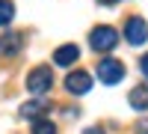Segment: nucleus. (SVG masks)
<instances>
[{"instance_id": "1", "label": "nucleus", "mask_w": 148, "mask_h": 134, "mask_svg": "<svg viewBox=\"0 0 148 134\" xmlns=\"http://www.w3.org/2000/svg\"><path fill=\"white\" fill-rule=\"evenodd\" d=\"M89 45H92V51H98V54L113 51V48L119 45V33H116V27H110V24L95 27V30L89 33Z\"/></svg>"}, {"instance_id": "2", "label": "nucleus", "mask_w": 148, "mask_h": 134, "mask_svg": "<svg viewBox=\"0 0 148 134\" xmlns=\"http://www.w3.org/2000/svg\"><path fill=\"white\" fill-rule=\"evenodd\" d=\"M51 87H53V72H51V66H36L30 75H27V90L33 95H45Z\"/></svg>"}, {"instance_id": "3", "label": "nucleus", "mask_w": 148, "mask_h": 134, "mask_svg": "<svg viewBox=\"0 0 148 134\" xmlns=\"http://www.w3.org/2000/svg\"><path fill=\"white\" fill-rule=\"evenodd\" d=\"M98 78H101V83H107V87H116V83H121V78H125V63L116 57H107L98 63Z\"/></svg>"}, {"instance_id": "4", "label": "nucleus", "mask_w": 148, "mask_h": 134, "mask_svg": "<svg viewBox=\"0 0 148 134\" xmlns=\"http://www.w3.org/2000/svg\"><path fill=\"white\" fill-rule=\"evenodd\" d=\"M125 39H127V45H145L148 42V24H145V18L130 15L125 21Z\"/></svg>"}, {"instance_id": "5", "label": "nucleus", "mask_w": 148, "mask_h": 134, "mask_svg": "<svg viewBox=\"0 0 148 134\" xmlns=\"http://www.w3.org/2000/svg\"><path fill=\"white\" fill-rule=\"evenodd\" d=\"M65 90L71 92V95H86V92H89L92 90V75H89V72H71V75L65 78Z\"/></svg>"}, {"instance_id": "6", "label": "nucleus", "mask_w": 148, "mask_h": 134, "mask_svg": "<svg viewBox=\"0 0 148 134\" xmlns=\"http://www.w3.org/2000/svg\"><path fill=\"white\" fill-rule=\"evenodd\" d=\"M21 48H24L21 33H3L0 36V57H15Z\"/></svg>"}, {"instance_id": "7", "label": "nucleus", "mask_w": 148, "mask_h": 134, "mask_svg": "<svg viewBox=\"0 0 148 134\" xmlns=\"http://www.w3.org/2000/svg\"><path fill=\"white\" fill-rule=\"evenodd\" d=\"M77 60H80V48L77 45H62V48H56V51H53V63L56 66H74V63H77Z\"/></svg>"}, {"instance_id": "8", "label": "nucleus", "mask_w": 148, "mask_h": 134, "mask_svg": "<svg viewBox=\"0 0 148 134\" xmlns=\"http://www.w3.org/2000/svg\"><path fill=\"white\" fill-rule=\"evenodd\" d=\"M127 101H130L133 110H148V83H136V87L130 90Z\"/></svg>"}, {"instance_id": "9", "label": "nucleus", "mask_w": 148, "mask_h": 134, "mask_svg": "<svg viewBox=\"0 0 148 134\" xmlns=\"http://www.w3.org/2000/svg\"><path fill=\"white\" fill-rule=\"evenodd\" d=\"M47 110H51V104H45V101H27V104H21V116L24 119H42Z\"/></svg>"}, {"instance_id": "10", "label": "nucleus", "mask_w": 148, "mask_h": 134, "mask_svg": "<svg viewBox=\"0 0 148 134\" xmlns=\"http://www.w3.org/2000/svg\"><path fill=\"white\" fill-rule=\"evenodd\" d=\"M12 18H15V3L12 0H0V27L12 24Z\"/></svg>"}, {"instance_id": "11", "label": "nucleus", "mask_w": 148, "mask_h": 134, "mask_svg": "<svg viewBox=\"0 0 148 134\" xmlns=\"http://www.w3.org/2000/svg\"><path fill=\"white\" fill-rule=\"evenodd\" d=\"M30 134H56V125L53 122H47V119H33V131Z\"/></svg>"}, {"instance_id": "12", "label": "nucleus", "mask_w": 148, "mask_h": 134, "mask_svg": "<svg viewBox=\"0 0 148 134\" xmlns=\"http://www.w3.org/2000/svg\"><path fill=\"white\" fill-rule=\"evenodd\" d=\"M139 69H142V75H145V78H148V54H145V57H142V60H139Z\"/></svg>"}, {"instance_id": "13", "label": "nucleus", "mask_w": 148, "mask_h": 134, "mask_svg": "<svg viewBox=\"0 0 148 134\" xmlns=\"http://www.w3.org/2000/svg\"><path fill=\"white\" fill-rule=\"evenodd\" d=\"M83 134H107V131H104V128H98V125H92V128H86Z\"/></svg>"}, {"instance_id": "14", "label": "nucleus", "mask_w": 148, "mask_h": 134, "mask_svg": "<svg viewBox=\"0 0 148 134\" xmlns=\"http://www.w3.org/2000/svg\"><path fill=\"white\" fill-rule=\"evenodd\" d=\"M136 128H139V134H148V122H139Z\"/></svg>"}, {"instance_id": "15", "label": "nucleus", "mask_w": 148, "mask_h": 134, "mask_svg": "<svg viewBox=\"0 0 148 134\" xmlns=\"http://www.w3.org/2000/svg\"><path fill=\"white\" fill-rule=\"evenodd\" d=\"M98 3H104V6H116L119 0H98Z\"/></svg>"}]
</instances>
